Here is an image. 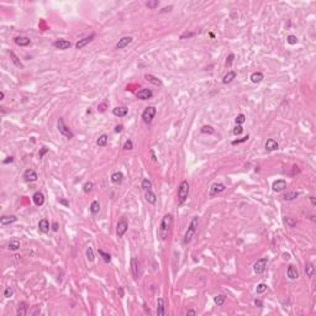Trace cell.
<instances>
[{"mask_svg":"<svg viewBox=\"0 0 316 316\" xmlns=\"http://www.w3.org/2000/svg\"><path fill=\"white\" fill-rule=\"evenodd\" d=\"M287 275H288V278L289 279H291V280H295V279H298L299 278V272H298V269L294 267V265H289L288 267V271H287Z\"/></svg>","mask_w":316,"mask_h":316,"instance_id":"obj_20","label":"cell"},{"mask_svg":"<svg viewBox=\"0 0 316 316\" xmlns=\"http://www.w3.org/2000/svg\"><path fill=\"white\" fill-rule=\"evenodd\" d=\"M225 300H226V296L222 295V294H220V295H217V296L214 298V301H215V304H216L217 306H222L224 303H225Z\"/></svg>","mask_w":316,"mask_h":316,"instance_id":"obj_35","label":"cell"},{"mask_svg":"<svg viewBox=\"0 0 316 316\" xmlns=\"http://www.w3.org/2000/svg\"><path fill=\"white\" fill-rule=\"evenodd\" d=\"M12 161H14V158H12V157H8V160H5L3 163H4V164H8V163H11Z\"/></svg>","mask_w":316,"mask_h":316,"instance_id":"obj_59","label":"cell"},{"mask_svg":"<svg viewBox=\"0 0 316 316\" xmlns=\"http://www.w3.org/2000/svg\"><path fill=\"white\" fill-rule=\"evenodd\" d=\"M24 179L26 182H36L37 180V173L34 169H26L24 172Z\"/></svg>","mask_w":316,"mask_h":316,"instance_id":"obj_12","label":"cell"},{"mask_svg":"<svg viewBox=\"0 0 316 316\" xmlns=\"http://www.w3.org/2000/svg\"><path fill=\"white\" fill-rule=\"evenodd\" d=\"M257 293L258 294H262V293H264L265 290H267V284H264V283H261V284H258L257 285Z\"/></svg>","mask_w":316,"mask_h":316,"instance_id":"obj_45","label":"cell"},{"mask_svg":"<svg viewBox=\"0 0 316 316\" xmlns=\"http://www.w3.org/2000/svg\"><path fill=\"white\" fill-rule=\"evenodd\" d=\"M193 36H194V32H185V34H183V35L180 36V38L184 40V38H186V37L189 38V37H193Z\"/></svg>","mask_w":316,"mask_h":316,"instance_id":"obj_52","label":"cell"},{"mask_svg":"<svg viewBox=\"0 0 316 316\" xmlns=\"http://www.w3.org/2000/svg\"><path fill=\"white\" fill-rule=\"evenodd\" d=\"M242 132H243V127H242L241 125H237L236 127L233 129V133H235V135H241Z\"/></svg>","mask_w":316,"mask_h":316,"instance_id":"obj_51","label":"cell"},{"mask_svg":"<svg viewBox=\"0 0 316 316\" xmlns=\"http://www.w3.org/2000/svg\"><path fill=\"white\" fill-rule=\"evenodd\" d=\"M287 42H288L289 44H296V43H298V37L294 36V35H289V36L287 37Z\"/></svg>","mask_w":316,"mask_h":316,"instance_id":"obj_44","label":"cell"},{"mask_svg":"<svg viewBox=\"0 0 316 316\" xmlns=\"http://www.w3.org/2000/svg\"><path fill=\"white\" fill-rule=\"evenodd\" d=\"M156 113H157V110H156L154 106H147L143 110V113H142V120H143L146 123H151L152 120L156 116Z\"/></svg>","mask_w":316,"mask_h":316,"instance_id":"obj_5","label":"cell"},{"mask_svg":"<svg viewBox=\"0 0 316 316\" xmlns=\"http://www.w3.org/2000/svg\"><path fill=\"white\" fill-rule=\"evenodd\" d=\"M53 46L56 47V48H58V50L64 51V50H68V48H71L72 43H71L68 40H57V41H54V42H53Z\"/></svg>","mask_w":316,"mask_h":316,"instance_id":"obj_10","label":"cell"},{"mask_svg":"<svg viewBox=\"0 0 316 316\" xmlns=\"http://www.w3.org/2000/svg\"><path fill=\"white\" fill-rule=\"evenodd\" d=\"M284 224L287 225V227H290V229H294L296 226V220L291 219V217H284Z\"/></svg>","mask_w":316,"mask_h":316,"instance_id":"obj_36","label":"cell"},{"mask_svg":"<svg viewBox=\"0 0 316 316\" xmlns=\"http://www.w3.org/2000/svg\"><path fill=\"white\" fill-rule=\"evenodd\" d=\"M52 230H53V231H58V224H57V222H53V225H52Z\"/></svg>","mask_w":316,"mask_h":316,"instance_id":"obj_61","label":"cell"},{"mask_svg":"<svg viewBox=\"0 0 316 316\" xmlns=\"http://www.w3.org/2000/svg\"><path fill=\"white\" fill-rule=\"evenodd\" d=\"M283 258H284V259H289V258H290L289 253H284V255H283Z\"/></svg>","mask_w":316,"mask_h":316,"instance_id":"obj_64","label":"cell"},{"mask_svg":"<svg viewBox=\"0 0 316 316\" xmlns=\"http://www.w3.org/2000/svg\"><path fill=\"white\" fill-rule=\"evenodd\" d=\"M107 140H109L107 135H101V136H99V138L97 140V145H98L99 147H105L106 143H107Z\"/></svg>","mask_w":316,"mask_h":316,"instance_id":"obj_32","label":"cell"},{"mask_svg":"<svg viewBox=\"0 0 316 316\" xmlns=\"http://www.w3.org/2000/svg\"><path fill=\"white\" fill-rule=\"evenodd\" d=\"M122 130H123V126L122 125H117V126H115V132H122Z\"/></svg>","mask_w":316,"mask_h":316,"instance_id":"obj_55","label":"cell"},{"mask_svg":"<svg viewBox=\"0 0 316 316\" xmlns=\"http://www.w3.org/2000/svg\"><path fill=\"white\" fill-rule=\"evenodd\" d=\"M145 78H146V81H147V82L152 83L153 85L162 87V81H161V79H158L157 77H154V75H152V74H146Z\"/></svg>","mask_w":316,"mask_h":316,"instance_id":"obj_25","label":"cell"},{"mask_svg":"<svg viewBox=\"0 0 316 316\" xmlns=\"http://www.w3.org/2000/svg\"><path fill=\"white\" fill-rule=\"evenodd\" d=\"M12 294H14V290H12L11 287H8V288L5 289V291H4V296H5V298H11Z\"/></svg>","mask_w":316,"mask_h":316,"instance_id":"obj_49","label":"cell"},{"mask_svg":"<svg viewBox=\"0 0 316 316\" xmlns=\"http://www.w3.org/2000/svg\"><path fill=\"white\" fill-rule=\"evenodd\" d=\"M186 315H193V316H195V315H196V311H195V310H188V311H186Z\"/></svg>","mask_w":316,"mask_h":316,"instance_id":"obj_60","label":"cell"},{"mask_svg":"<svg viewBox=\"0 0 316 316\" xmlns=\"http://www.w3.org/2000/svg\"><path fill=\"white\" fill-rule=\"evenodd\" d=\"M38 230L42 232V233H47L50 231V222H48V220L47 219H42V220H40V222H38Z\"/></svg>","mask_w":316,"mask_h":316,"instance_id":"obj_21","label":"cell"},{"mask_svg":"<svg viewBox=\"0 0 316 316\" xmlns=\"http://www.w3.org/2000/svg\"><path fill=\"white\" fill-rule=\"evenodd\" d=\"M235 121H236L237 125H242V123L246 121V116H245L243 114H240V115H237V116H236Z\"/></svg>","mask_w":316,"mask_h":316,"instance_id":"obj_43","label":"cell"},{"mask_svg":"<svg viewBox=\"0 0 316 316\" xmlns=\"http://www.w3.org/2000/svg\"><path fill=\"white\" fill-rule=\"evenodd\" d=\"M172 225H173V216H172V214L164 215L163 219H162L161 226H160V231H158L161 240H166V239H167V236H168V233H169V230H170Z\"/></svg>","mask_w":316,"mask_h":316,"instance_id":"obj_1","label":"cell"},{"mask_svg":"<svg viewBox=\"0 0 316 316\" xmlns=\"http://www.w3.org/2000/svg\"><path fill=\"white\" fill-rule=\"evenodd\" d=\"M150 153H151V157H152V161H153V162H157V157H156V154H154V151L151 150Z\"/></svg>","mask_w":316,"mask_h":316,"instance_id":"obj_57","label":"cell"},{"mask_svg":"<svg viewBox=\"0 0 316 316\" xmlns=\"http://www.w3.org/2000/svg\"><path fill=\"white\" fill-rule=\"evenodd\" d=\"M9 54H10V58H11V62H12V63H14V64H15V66H16V67H18V68H24V64H22V63H21V62H20V59H19V57H18V56H16V54H15V53H14V52H12V51H10V53H9Z\"/></svg>","mask_w":316,"mask_h":316,"instance_id":"obj_28","label":"cell"},{"mask_svg":"<svg viewBox=\"0 0 316 316\" xmlns=\"http://www.w3.org/2000/svg\"><path fill=\"white\" fill-rule=\"evenodd\" d=\"M94 37H95V35L91 34V35H89V36H87V37H84V38H82V40H79V41L75 43V47H77L78 50H82L83 47H85L89 42H91V41L94 40Z\"/></svg>","mask_w":316,"mask_h":316,"instance_id":"obj_11","label":"cell"},{"mask_svg":"<svg viewBox=\"0 0 316 316\" xmlns=\"http://www.w3.org/2000/svg\"><path fill=\"white\" fill-rule=\"evenodd\" d=\"M131 272H132V275H133L135 280H137L138 275H140V272H138V262H137L136 258L131 259Z\"/></svg>","mask_w":316,"mask_h":316,"instance_id":"obj_22","label":"cell"},{"mask_svg":"<svg viewBox=\"0 0 316 316\" xmlns=\"http://www.w3.org/2000/svg\"><path fill=\"white\" fill-rule=\"evenodd\" d=\"M145 198L150 204H156V201H157V196L152 190H147L145 194Z\"/></svg>","mask_w":316,"mask_h":316,"instance_id":"obj_29","label":"cell"},{"mask_svg":"<svg viewBox=\"0 0 316 316\" xmlns=\"http://www.w3.org/2000/svg\"><path fill=\"white\" fill-rule=\"evenodd\" d=\"M133 148V143H132V141L131 140H127L125 142V145H123V150H126V151H130V150H132Z\"/></svg>","mask_w":316,"mask_h":316,"instance_id":"obj_47","label":"cell"},{"mask_svg":"<svg viewBox=\"0 0 316 316\" xmlns=\"http://www.w3.org/2000/svg\"><path fill=\"white\" fill-rule=\"evenodd\" d=\"M201 132L202 133H209V135H212L215 132V130L212 129V126H209V125H205L201 127Z\"/></svg>","mask_w":316,"mask_h":316,"instance_id":"obj_41","label":"cell"},{"mask_svg":"<svg viewBox=\"0 0 316 316\" xmlns=\"http://www.w3.org/2000/svg\"><path fill=\"white\" fill-rule=\"evenodd\" d=\"M233 59H235V54L233 53H230L227 59H226V67H231V64L233 63Z\"/></svg>","mask_w":316,"mask_h":316,"instance_id":"obj_48","label":"cell"},{"mask_svg":"<svg viewBox=\"0 0 316 316\" xmlns=\"http://www.w3.org/2000/svg\"><path fill=\"white\" fill-rule=\"evenodd\" d=\"M57 129H58V131H59L61 135H63L64 137H67L68 140H71V138L74 137V133L68 129V126L64 123V120H63V117H59V119H58V121H57Z\"/></svg>","mask_w":316,"mask_h":316,"instance_id":"obj_4","label":"cell"},{"mask_svg":"<svg viewBox=\"0 0 316 316\" xmlns=\"http://www.w3.org/2000/svg\"><path fill=\"white\" fill-rule=\"evenodd\" d=\"M105 109H106V104H105V103H103V104H100V105L98 106V110H99V111H101V113L105 111Z\"/></svg>","mask_w":316,"mask_h":316,"instance_id":"obj_53","label":"cell"},{"mask_svg":"<svg viewBox=\"0 0 316 316\" xmlns=\"http://www.w3.org/2000/svg\"><path fill=\"white\" fill-rule=\"evenodd\" d=\"M93 189V183L91 182H87L84 185H83V190H84V193H89L90 190Z\"/></svg>","mask_w":316,"mask_h":316,"instance_id":"obj_46","label":"cell"},{"mask_svg":"<svg viewBox=\"0 0 316 316\" xmlns=\"http://www.w3.org/2000/svg\"><path fill=\"white\" fill-rule=\"evenodd\" d=\"M122 180H123V176H122L121 172H115L114 174L111 176V182L114 184H121Z\"/></svg>","mask_w":316,"mask_h":316,"instance_id":"obj_26","label":"cell"},{"mask_svg":"<svg viewBox=\"0 0 316 316\" xmlns=\"http://www.w3.org/2000/svg\"><path fill=\"white\" fill-rule=\"evenodd\" d=\"M249 79H251V82H252V83L257 84V83H261V82L263 81V79H264V75H263V73H261V72H253V73L251 74Z\"/></svg>","mask_w":316,"mask_h":316,"instance_id":"obj_24","label":"cell"},{"mask_svg":"<svg viewBox=\"0 0 316 316\" xmlns=\"http://www.w3.org/2000/svg\"><path fill=\"white\" fill-rule=\"evenodd\" d=\"M157 315L158 316L166 315V305H164L163 298H158V300H157Z\"/></svg>","mask_w":316,"mask_h":316,"instance_id":"obj_15","label":"cell"},{"mask_svg":"<svg viewBox=\"0 0 316 316\" xmlns=\"http://www.w3.org/2000/svg\"><path fill=\"white\" fill-rule=\"evenodd\" d=\"M85 255H87V258H88L89 262H94V259H95V256H94V252H93V248H91V247H88V248H87Z\"/></svg>","mask_w":316,"mask_h":316,"instance_id":"obj_39","label":"cell"},{"mask_svg":"<svg viewBox=\"0 0 316 316\" xmlns=\"http://www.w3.org/2000/svg\"><path fill=\"white\" fill-rule=\"evenodd\" d=\"M127 113H129V110H127V107H125V106H116L115 109H113V114L115 116H119V117L126 116V115H127Z\"/></svg>","mask_w":316,"mask_h":316,"instance_id":"obj_19","label":"cell"},{"mask_svg":"<svg viewBox=\"0 0 316 316\" xmlns=\"http://www.w3.org/2000/svg\"><path fill=\"white\" fill-rule=\"evenodd\" d=\"M90 211L93 214H98L100 211V204L98 200H94L91 204H90Z\"/></svg>","mask_w":316,"mask_h":316,"instance_id":"obj_34","label":"cell"},{"mask_svg":"<svg viewBox=\"0 0 316 316\" xmlns=\"http://www.w3.org/2000/svg\"><path fill=\"white\" fill-rule=\"evenodd\" d=\"M136 97H137V99H141V100H148V99H151L153 97V93H152L151 89H146L145 88V89H141L140 91H137Z\"/></svg>","mask_w":316,"mask_h":316,"instance_id":"obj_9","label":"cell"},{"mask_svg":"<svg viewBox=\"0 0 316 316\" xmlns=\"http://www.w3.org/2000/svg\"><path fill=\"white\" fill-rule=\"evenodd\" d=\"M255 304H256V306H258V308H263V301H262V300H259V299H256V300H255Z\"/></svg>","mask_w":316,"mask_h":316,"instance_id":"obj_54","label":"cell"},{"mask_svg":"<svg viewBox=\"0 0 316 316\" xmlns=\"http://www.w3.org/2000/svg\"><path fill=\"white\" fill-rule=\"evenodd\" d=\"M267 263H268L267 257H263V258L258 259V261L253 264V271H255V273H256V274H262V273L265 271Z\"/></svg>","mask_w":316,"mask_h":316,"instance_id":"obj_6","label":"cell"},{"mask_svg":"<svg viewBox=\"0 0 316 316\" xmlns=\"http://www.w3.org/2000/svg\"><path fill=\"white\" fill-rule=\"evenodd\" d=\"M248 138H249V136L247 135V136H245V137H242V138H240V140H235V141H232V145L242 143V142H246V141H248Z\"/></svg>","mask_w":316,"mask_h":316,"instance_id":"obj_50","label":"cell"},{"mask_svg":"<svg viewBox=\"0 0 316 316\" xmlns=\"http://www.w3.org/2000/svg\"><path fill=\"white\" fill-rule=\"evenodd\" d=\"M310 201H311V204H312L314 206H315V205H316V201H315V196H312V195H311V196H310Z\"/></svg>","mask_w":316,"mask_h":316,"instance_id":"obj_62","label":"cell"},{"mask_svg":"<svg viewBox=\"0 0 316 316\" xmlns=\"http://www.w3.org/2000/svg\"><path fill=\"white\" fill-rule=\"evenodd\" d=\"M314 273H315L314 265H312L311 263H308V264L305 265V274H306V277L311 278V277H314Z\"/></svg>","mask_w":316,"mask_h":316,"instance_id":"obj_33","label":"cell"},{"mask_svg":"<svg viewBox=\"0 0 316 316\" xmlns=\"http://www.w3.org/2000/svg\"><path fill=\"white\" fill-rule=\"evenodd\" d=\"M26 314H27V305H26V303L22 301L18 306V315L19 316H25Z\"/></svg>","mask_w":316,"mask_h":316,"instance_id":"obj_31","label":"cell"},{"mask_svg":"<svg viewBox=\"0 0 316 316\" xmlns=\"http://www.w3.org/2000/svg\"><path fill=\"white\" fill-rule=\"evenodd\" d=\"M32 201L36 206H42L44 204V195L40 192H36L34 195H32Z\"/></svg>","mask_w":316,"mask_h":316,"instance_id":"obj_16","label":"cell"},{"mask_svg":"<svg viewBox=\"0 0 316 316\" xmlns=\"http://www.w3.org/2000/svg\"><path fill=\"white\" fill-rule=\"evenodd\" d=\"M299 196V193L298 192H289V193H285L283 195V199L285 201H291L294 199H296Z\"/></svg>","mask_w":316,"mask_h":316,"instance_id":"obj_30","label":"cell"},{"mask_svg":"<svg viewBox=\"0 0 316 316\" xmlns=\"http://www.w3.org/2000/svg\"><path fill=\"white\" fill-rule=\"evenodd\" d=\"M278 148H279V145L275 140H273V138L267 140V142H265V150L267 151H275Z\"/></svg>","mask_w":316,"mask_h":316,"instance_id":"obj_23","label":"cell"},{"mask_svg":"<svg viewBox=\"0 0 316 316\" xmlns=\"http://www.w3.org/2000/svg\"><path fill=\"white\" fill-rule=\"evenodd\" d=\"M20 248V242L18 240H12L9 242V249L10 251H16Z\"/></svg>","mask_w":316,"mask_h":316,"instance_id":"obj_37","label":"cell"},{"mask_svg":"<svg viewBox=\"0 0 316 316\" xmlns=\"http://www.w3.org/2000/svg\"><path fill=\"white\" fill-rule=\"evenodd\" d=\"M151 188H152V183H151V180L150 179H143L142 180V189H143V190H151Z\"/></svg>","mask_w":316,"mask_h":316,"instance_id":"obj_40","label":"cell"},{"mask_svg":"<svg viewBox=\"0 0 316 316\" xmlns=\"http://www.w3.org/2000/svg\"><path fill=\"white\" fill-rule=\"evenodd\" d=\"M272 188H273V190H274V192H277V193H279V192H283L284 189L287 188V182L284 180V179H279V180H277V182H274V183H273Z\"/></svg>","mask_w":316,"mask_h":316,"instance_id":"obj_14","label":"cell"},{"mask_svg":"<svg viewBox=\"0 0 316 316\" xmlns=\"http://www.w3.org/2000/svg\"><path fill=\"white\" fill-rule=\"evenodd\" d=\"M47 152H48V150H47L46 147H42V150H41V152H40V158H42V157H43V154H44V153H47Z\"/></svg>","mask_w":316,"mask_h":316,"instance_id":"obj_56","label":"cell"},{"mask_svg":"<svg viewBox=\"0 0 316 316\" xmlns=\"http://www.w3.org/2000/svg\"><path fill=\"white\" fill-rule=\"evenodd\" d=\"M225 189H226L225 184H222V183H214V184L211 185V188H210L209 195H210V196H215L216 194H219V193H221V192H224Z\"/></svg>","mask_w":316,"mask_h":316,"instance_id":"obj_8","label":"cell"},{"mask_svg":"<svg viewBox=\"0 0 316 316\" xmlns=\"http://www.w3.org/2000/svg\"><path fill=\"white\" fill-rule=\"evenodd\" d=\"M236 75H237V74H236V72H235V71H231V72H229V73H227V74H226V75L222 78V83H224V84H229V83H231V82L233 81V79L236 78Z\"/></svg>","mask_w":316,"mask_h":316,"instance_id":"obj_27","label":"cell"},{"mask_svg":"<svg viewBox=\"0 0 316 316\" xmlns=\"http://www.w3.org/2000/svg\"><path fill=\"white\" fill-rule=\"evenodd\" d=\"M127 229H129L127 221H126L125 219L120 220L117 222V226H116V235H117V237H123V235L126 233Z\"/></svg>","mask_w":316,"mask_h":316,"instance_id":"obj_7","label":"cell"},{"mask_svg":"<svg viewBox=\"0 0 316 316\" xmlns=\"http://www.w3.org/2000/svg\"><path fill=\"white\" fill-rule=\"evenodd\" d=\"M58 201H59L61 204H63V205H66V206H69V202H68L67 200H64V199H59Z\"/></svg>","mask_w":316,"mask_h":316,"instance_id":"obj_58","label":"cell"},{"mask_svg":"<svg viewBox=\"0 0 316 316\" xmlns=\"http://www.w3.org/2000/svg\"><path fill=\"white\" fill-rule=\"evenodd\" d=\"M131 42H132V37H130V36H125V37L120 38L119 42L116 43V50H122V48H125V47L129 46Z\"/></svg>","mask_w":316,"mask_h":316,"instance_id":"obj_13","label":"cell"},{"mask_svg":"<svg viewBox=\"0 0 316 316\" xmlns=\"http://www.w3.org/2000/svg\"><path fill=\"white\" fill-rule=\"evenodd\" d=\"M14 42L20 47H26L31 43V40L28 37H25V36H18V37L14 38Z\"/></svg>","mask_w":316,"mask_h":316,"instance_id":"obj_17","label":"cell"},{"mask_svg":"<svg viewBox=\"0 0 316 316\" xmlns=\"http://www.w3.org/2000/svg\"><path fill=\"white\" fill-rule=\"evenodd\" d=\"M99 255L103 257V259H104L105 263H110V262H111V255L106 253V252H104L103 249H99Z\"/></svg>","mask_w":316,"mask_h":316,"instance_id":"obj_38","label":"cell"},{"mask_svg":"<svg viewBox=\"0 0 316 316\" xmlns=\"http://www.w3.org/2000/svg\"><path fill=\"white\" fill-rule=\"evenodd\" d=\"M4 98H5V93L0 91V100H4Z\"/></svg>","mask_w":316,"mask_h":316,"instance_id":"obj_63","label":"cell"},{"mask_svg":"<svg viewBox=\"0 0 316 316\" xmlns=\"http://www.w3.org/2000/svg\"><path fill=\"white\" fill-rule=\"evenodd\" d=\"M189 195V183L188 180H183L178 188V204H183Z\"/></svg>","mask_w":316,"mask_h":316,"instance_id":"obj_3","label":"cell"},{"mask_svg":"<svg viewBox=\"0 0 316 316\" xmlns=\"http://www.w3.org/2000/svg\"><path fill=\"white\" fill-rule=\"evenodd\" d=\"M158 5H160V2H158V0H148V2L146 3V6L148 9H156V8H158Z\"/></svg>","mask_w":316,"mask_h":316,"instance_id":"obj_42","label":"cell"},{"mask_svg":"<svg viewBox=\"0 0 316 316\" xmlns=\"http://www.w3.org/2000/svg\"><path fill=\"white\" fill-rule=\"evenodd\" d=\"M198 222H199V219H198V216H194V217L192 219V221H190V225H189V227H188V230H186L185 235H184V239H183V245H188V243H190L192 239H193V237H194V235H195V231H196V227H198Z\"/></svg>","mask_w":316,"mask_h":316,"instance_id":"obj_2","label":"cell"},{"mask_svg":"<svg viewBox=\"0 0 316 316\" xmlns=\"http://www.w3.org/2000/svg\"><path fill=\"white\" fill-rule=\"evenodd\" d=\"M16 220H18V217L15 215H10V216L4 215V216L0 217V224L2 225H10V224L16 222Z\"/></svg>","mask_w":316,"mask_h":316,"instance_id":"obj_18","label":"cell"}]
</instances>
